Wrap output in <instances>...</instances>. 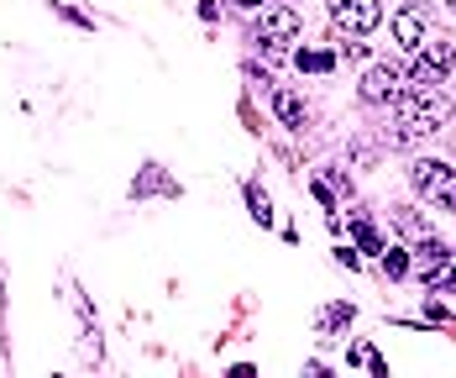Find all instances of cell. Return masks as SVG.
Masks as SVG:
<instances>
[{
  "mask_svg": "<svg viewBox=\"0 0 456 378\" xmlns=\"http://www.w3.org/2000/svg\"><path fill=\"white\" fill-rule=\"evenodd\" d=\"M452 116V100L441 94V85H414L399 94V132L394 137H425V132H441Z\"/></svg>",
  "mask_w": 456,
  "mask_h": 378,
  "instance_id": "6da1fadb",
  "label": "cell"
},
{
  "mask_svg": "<svg viewBox=\"0 0 456 378\" xmlns=\"http://www.w3.org/2000/svg\"><path fill=\"white\" fill-rule=\"evenodd\" d=\"M410 185L430 200V205H441V210H456V168L452 163H436V158H419L410 168Z\"/></svg>",
  "mask_w": 456,
  "mask_h": 378,
  "instance_id": "7a4b0ae2",
  "label": "cell"
},
{
  "mask_svg": "<svg viewBox=\"0 0 456 378\" xmlns=\"http://www.w3.org/2000/svg\"><path fill=\"white\" fill-rule=\"evenodd\" d=\"M452 63H456V53L452 43H425L419 53H414V85H446V74H452Z\"/></svg>",
  "mask_w": 456,
  "mask_h": 378,
  "instance_id": "3957f363",
  "label": "cell"
},
{
  "mask_svg": "<svg viewBox=\"0 0 456 378\" xmlns=\"http://www.w3.org/2000/svg\"><path fill=\"white\" fill-rule=\"evenodd\" d=\"M330 16H336V27L341 32H372L378 21H383V5L378 0H330Z\"/></svg>",
  "mask_w": 456,
  "mask_h": 378,
  "instance_id": "277c9868",
  "label": "cell"
},
{
  "mask_svg": "<svg viewBox=\"0 0 456 378\" xmlns=\"http://www.w3.org/2000/svg\"><path fill=\"white\" fill-rule=\"evenodd\" d=\"M289 37H299V11L294 5H273V11L257 16V43L278 47V43H289Z\"/></svg>",
  "mask_w": 456,
  "mask_h": 378,
  "instance_id": "5b68a950",
  "label": "cell"
},
{
  "mask_svg": "<svg viewBox=\"0 0 456 378\" xmlns=\"http://www.w3.org/2000/svg\"><path fill=\"white\" fill-rule=\"evenodd\" d=\"M404 94V79H399V69L394 63H372L362 74V100L367 105H383V100H399Z\"/></svg>",
  "mask_w": 456,
  "mask_h": 378,
  "instance_id": "8992f818",
  "label": "cell"
},
{
  "mask_svg": "<svg viewBox=\"0 0 456 378\" xmlns=\"http://www.w3.org/2000/svg\"><path fill=\"white\" fill-rule=\"evenodd\" d=\"M419 279L456 294V252H419Z\"/></svg>",
  "mask_w": 456,
  "mask_h": 378,
  "instance_id": "52a82bcc",
  "label": "cell"
},
{
  "mask_svg": "<svg viewBox=\"0 0 456 378\" xmlns=\"http://www.w3.org/2000/svg\"><path fill=\"white\" fill-rule=\"evenodd\" d=\"M394 37L410 47V53H419V47L430 43V27H425V11H419V5H404V11L394 16Z\"/></svg>",
  "mask_w": 456,
  "mask_h": 378,
  "instance_id": "ba28073f",
  "label": "cell"
},
{
  "mask_svg": "<svg viewBox=\"0 0 456 378\" xmlns=\"http://www.w3.org/2000/svg\"><path fill=\"white\" fill-rule=\"evenodd\" d=\"M273 111H278V121H283V127H294V132L305 127V100H299V94L273 90Z\"/></svg>",
  "mask_w": 456,
  "mask_h": 378,
  "instance_id": "9c48e42d",
  "label": "cell"
},
{
  "mask_svg": "<svg viewBox=\"0 0 456 378\" xmlns=\"http://www.w3.org/2000/svg\"><path fill=\"white\" fill-rule=\"evenodd\" d=\"M383 274H388V279H404V274H410L404 247H383Z\"/></svg>",
  "mask_w": 456,
  "mask_h": 378,
  "instance_id": "30bf717a",
  "label": "cell"
},
{
  "mask_svg": "<svg viewBox=\"0 0 456 378\" xmlns=\"http://www.w3.org/2000/svg\"><path fill=\"white\" fill-rule=\"evenodd\" d=\"M352 316H357V310H352V305H330V310H325V316H320V331L352 326Z\"/></svg>",
  "mask_w": 456,
  "mask_h": 378,
  "instance_id": "8fae6325",
  "label": "cell"
},
{
  "mask_svg": "<svg viewBox=\"0 0 456 378\" xmlns=\"http://www.w3.org/2000/svg\"><path fill=\"white\" fill-rule=\"evenodd\" d=\"M247 205H252V216H257L263 226L273 221V210H268V194H263V189H247Z\"/></svg>",
  "mask_w": 456,
  "mask_h": 378,
  "instance_id": "7c38bea8",
  "label": "cell"
},
{
  "mask_svg": "<svg viewBox=\"0 0 456 378\" xmlns=\"http://www.w3.org/2000/svg\"><path fill=\"white\" fill-rule=\"evenodd\" d=\"M330 63H336L330 53H299V69H310V74H325Z\"/></svg>",
  "mask_w": 456,
  "mask_h": 378,
  "instance_id": "4fadbf2b",
  "label": "cell"
},
{
  "mask_svg": "<svg viewBox=\"0 0 456 378\" xmlns=\"http://www.w3.org/2000/svg\"><path fill=\"white\" fill-rule=\"evenodd\" d=\"M357 242H362L367 252H383V247H378V232H372L367 221H357Z\"/></svg>",
  "mask_w": 456,
  "mask_h": 378,
  "instance_id": "5bb4252c",
  "label": "cell"
},
{
  "mask_svg": "<svg viewBox=\"0 0 456 378\" xmlns=\"http://www.w3.org/2000/svg\"><path fill=\"white\" fill-rule=\"evenodd\" d=\"M236 5H241V11H257V5H263V0H236Z\"/></svg>",
  "mask_w": 456,
  "mask_h": 378,
  "instance_id": "9a60e30c",
  "label": "cell"
},
{
  "mask_svg": "<svg viewBox=\"0 0 456 378\" xmlns=\"http://www.w3.org/2000/svg\"><path fill=\"white\" fill-rule=\"evenodd\" d=\"M452 11H456V0H452Z\"/></svg>",
  "mask_w": 456,
  "mask_h": 378,
  "instance_id": "2e32d148",
  "label": "cell"
}]
</instances>
